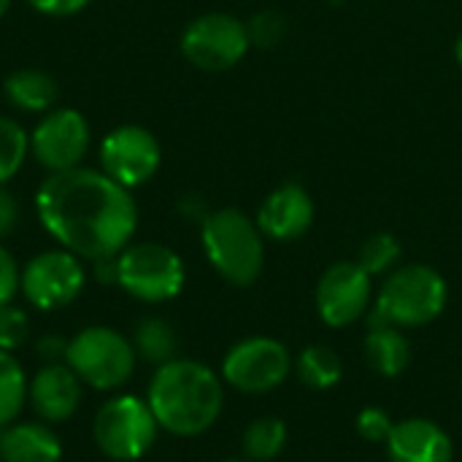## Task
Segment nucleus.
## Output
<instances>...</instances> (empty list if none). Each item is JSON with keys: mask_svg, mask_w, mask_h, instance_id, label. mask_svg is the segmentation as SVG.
<instances>
[{"mask_svg": "<svg viewBox=\"0 0 462 462\" xmlns=\"http://www.w3.org/2000/svg\"><path fill=\"white\" fill-rule=\"evenodd\" d=\"M35 214L62 249L92 263L116 257L138 227L133 189L84 165L49 173L35 189Z\"/></svg>", "mask_w": 462, "mask_h": 462, "instance_id": "obj_1", "label": "nucleus"}, {"mask_svg": "<svg viewBox=\"0 0 462 462\" xmlns=\"http://www.w3.org/2000/svg\"><path fill=\"white\" fill-rule=\"evenodd\" d=\"M146 403L162 430L189 439L219 420L225 395L211 368L192 360H171L157 368Z\"/></svg>", "mask_w": 462, "mask_h": 462, "instance_id": "obj_2", "label": "nucleus"}, {"mask_svg": "<svg viewBox=\"0 0 462 462\" xmlns=\"http://www.w3.org/2000/svg\"><path fill=\"white\" fill-rule=\"evenodd\" d=\"M263 238L257 222L241 208H217L200 222V241L208 263L236 287H249L260 279L265 265Z\"/></svg>", "mask_w": 462, "mask_h": 462, "instance_id": "obj_3", "label": "nucleus"}, {"mask_svg": "<svg viewBox=\"0 0 462 462\" xmlns=\"http://www.w3.org/2000/svg\"><path fill=\"white\" fill-rule=\"evenodd\" d=\"M447 282L430 265H403L387 276L368 317L371 328H422L439 319L447 309Z\"/></svg>", "mask_w": 462, "mask_h": 462, "instance_id": "obj_4", "label": "nucleus"}, {"mask_svg": "<svg viewBox=\"0 0 462 462\" xmlns=\"http://www.w3.org/2000/svg\"><path fill=\"white\" fill-rule=\"evenodd\" d=\"M133 344L114 328H84L65 346V365L92 390L122 387L135 368Z\"/></svg>", "mask_w": 462, "mask_h": 462, "instance_id": "obj_5", "label": "nucleus"}, {"mask_svg": "<svg viewBox=\"0 0 462 462\" xmlns=\"http://www.w3.org/2000/svg\"><path fill=\"white\" fill-rule=\"evenodd\" d=\"M187 282L181 257L162 244H127L116 254V284L135 300H173Z\"/></svg>", "mask_w": 462, "mask_h": 462, "instance_id": "obj_6", "label": "nucleus"}, {"mask_svg": "<svg viewBox=\"0 0 462 462\" xmlns=\"http://www.w3.org/2000/svg\"><path fill=\"white\" fill-rule=\"evenodd\" d=\"M181 57L206 73H222L236 68L252 49L246 22L225 11H208L195 16L179 41Z\"/></svg>", "mask_w": 462, "mask_h": 462, "instance_id": "obj_7", "label": "nucleus"}, {"mask_svg": "<svg viewBox=\"0 0 462 462\" xmlns=\"http://www.w3.org/2000/svg\"><path fill=\"white\" fill-rule=\"evenodd\" d=\"M157 420L146 401L135 395H119L103 403L92 422V436L97 449L116 462L141 460L154 439H157Z\"/></svg>", "mask_w": 462, "mask_h": 462, "instance_id": "obj_8", "label": "nucleus"}, {"mask_svg": "<svg viewBox=\"0 0 462 462\" xmlns=\"http://www.w3.org/2000/svg\"><path fill=\"white\" fill-rule=\"evenodd\" d=\"M87 284L81 257L68 249L41 252L19 273V290L24 300L38 311H57L70 306Z\"/></svg>", "mask_w": 462, "mask_h": 462, "instance_id": "obj_9", "label": "nucleus"}, {"mask_svg": "<svg viewBox=\"0 0 462 462\" xmlns=\"http://www.w3.org/2000/svg\"><path fill=\"white\" fill-rule=\"evenodd\" d=\"M89 149V122L76 108H60L41 114L30 133V157L49 173L79 168Z\"/></svg>", "mask_w": 462, "mask_h": 462, "instance_id": "obj_10", "label": "nucleus"}, {"mask_svg": "<svg viewBox=\"0 0 462 462\" xmlns=\"http://www.w3.org/2000/svg\"><path fill=\"white\" fill-rule=\"evenodd\" d=\"M100 171L125 189L143 187L162 162L160 141L143 125H119L100 141Z\"/></svg>", "mask_w": 462, "mask_h": 462, "instance_id": "obj_11", "label": "nucleus"}, {"mask_svg": "<svg viewBox=\"0 0 462 462\" xmlns=\"http://www.w3.org/2000/svg\"><path fill=\"white\" fill-rule=\"evenodd\" d=\"M292 368L290 352L284 344H279L276 338H246L241 344H236L225 363H222V376L230 387L249 393V395H260V393H271L276 390L287 374Z\"/></svg>", "mask_w": 462, "mask_h": 462, "instance_id": "obj_12", "label": "nucleus"}, {"mask_svg": "<svg viewBox=\"0 0 462 462\" xmlns=\"http://www.w3.org/2000/svg\"><path fill=\"white\" fill-rule=\"evenodd\" d=\"M371 273L360 268V263L344 260L330 265L319 284H317V311L325 325L330 328H346L357 322L374 298Z\"/></svg>", "mask_w": 462, "mask_h": 462, "instance_id": "obj_13", "label": "nucleus"}, {"mask_svg": "<svg viewBox=\"0 0 462 462\" xmlns=\"http://www.w3.org/2000/svg\"><path fill=\"white\" fill-rule=\"evenodd\" d=\"M314 217L317 206L309 189L298 181H284L260 203L254 222L271 241H295L311 230Z\"/></svg>", "mask_w": 462, "mask_h": 462, "instance_id": "obj_14", "label": "nucleus"}, {"mask_svg": "<svg viewBox=\"0 0 462 462\" xmlns=\"http://www.w3.org/2000/svg\"><path fill=\"white\" fill-rule=\"evenodd\" d=\"M35 414L46 422H65L81 403V379L62 363L43 365L27 384Z\"/></svg>", "mask_w": 462, "mask_h": 462, "instance_id": "obj_15", "label": "nucleus"}, {"mask_svg": "<svg viewBox=\"0 0 462 462\" xmlns=\"http://www.w3.org/2000/svg\"><path fill=\"white\" fill-rule=\"evenodd\" d=\"M390 462H452V439L430 420H403L387 439Z\"/></svg>", "mask_w": 462, "mask_h": 462, "instance_id": "obj_16", "label": "nucleus"}, {"mask_svg": "<svg viewBox=\"0 0 462 462\" xmlns=\"http://www.w3.org/2000/svg\"><path fill=\"white\" fill-rule=\"evenodd\" d=\"M62 444L57 433L41 422H19L0 428V462H60Z\"/></svg>", "mask_w": 462, "mask_h": 462, "instance_id": "obj_17", "label": "nucleus"}, {"mask_svg": "<svg viewBox=\"0 0 462 462\" xmlns=\"http://www.w3.org/2000/svg\"><path fill=\"white\" fill-rule=\"evenodd\" d=\"M5 100L24 111V114H46L57 106L60 100V84L49 70L41 68H19L8 73L3 84Z\"/></svg>", "mask_w": 462, "mask_h": 462, "instance_id": "obj_18", "label": "nucleus"}, {"mask_svg": "<svg viewBox=\"0 0 462 462\" xmlns=\"http://www.w3.org/2000/svg\"><path fill=\"white\" fill-rule=\"evenodd\" d=\"M365 357L376 374L393 379L406 371L411 360V344L395 325L371 328L365 336Z\"/></svg>", "mask_w": 462, "mask_h": 462, "instance_id": "obj_19", "label": "nucleus"}, {"mask_svg": "<svg viewBox=\"0 0 462 462\" xmlns=\"http://www.w3.org/2000/svg\"><path fill=\"white\" fill-rule=\"evenodd\" d=\"M133 349L141 360L154 363L157 368L176 360V349H179V338L173 333V328L165 319L157 317H146L138 322L135 333H133Z\"/></svg>", "mask_w": 462, "mask_h": 462, "instance_id": "obj_20", "label": "nucleus"}, {"mask_svg": "<svg viewBox=\"0 0 462 462\" xmlns=\"http://www.w3.org/2000/svg\"><path fill=\"white\" fill-rule=\"evenodd\" d=\"M341 357L328 346H309L298 357V376L311 390H330L341 382Z\"/></svg>", "mask_w": 462, "mask_h": 462, "instance_id": "obj_21", "label": "nucleus"}, {"mask_svg": "<svg viewBox=\"0 0 462 462\" xmlns=\"http://www.w3.org/2000/svg\"><path fill=\"white\" fill-rule=\"evenodd\" d=\"M287 441V428L276 417L254 420L244 433V452L252 462H268L279 457Z\"/></svg>", "mask_w": 462, "mask_h": 462, "instance_id": "obj_22", "label": "nucleus"}, {"mask_svg": "<svg viewBox=\"0 0 462 462\" xmlns=\"http://www.w3.org/2000/svg\"><path fill=\"white\" fill-rule=\"evenodd\" d=\"M27 398V379L11 352L0 349V428L11 425Z\"/></svg>", "mask_w": 462, "mask_h": 462, "instance_id": "obj_23", "label": "nucleus"}, {"mask_svg": "<svg viewBox=\"0 0 462 462\" xmlns=\"http://www.w3.org/2000/svg\"><path fill=\"white\" fill-rule=\"evenodd\" d=\"M27 157H30V133H24V127L16 119L0 116V187H5L19 173Z\"/></svg>", "mask_w": 462, "mask_h": 462, "instance_id": "obj_24", "label": "nucleus"}, {"mask_svg": "<svg viewBox=\"0 0 462 462\" xmlns=\"http://www.w3.org/2000/svg\"><path fill=\"white\" fill-rule=\"evenodd\" d=\"M401 260V241L393 233H374L365 238V244L360 246V268L371 276H382L387 271L395 268V263Z\"/></svg>", "mask_w": 462, "mask_h": 462, "instance_id": "obj_25", "label": "nucleus"}, {"mask_svg": "<svg viewBox=\"0 0 462 462\" xmlns=\"http://www.w3.org/2000/svg\"><path fill=\"white\" fill-rule=\"evenodd\" d=\"M246 30H249V41L252 46H260V49H273L284 41L287 35V16L273 11V8H265V11H257L249 22H246Z\"/></svg>", "mask_w": 462, "mask_h": 462, "instance_id": "obj_26", "label": "nucleus"}, {"mask_svg": "<svg viewBox=\"0 0 462 462\" xmlns=\"http://www.w3.org/2000/svg\"><path fill=\"white\" fill-rule=\"evenodd\" d=\"M30 338V319L22 309L5 303L0 306V349L14 352Z\"/></svg>", "mask_w": 462, "mask_h": 462, "instance_id": "obj_27", "label": "nucleus"}, {"mask_svg": "<svg viewBox=\"0 0 462 462\" xmlns=\"http://www.w3.org/2000/svg\"><path fill=\"white\" fill-rule=\"evenodd\" d=\"M393 428H395V422L390 420V414L384 409H376V406L363 409L357 417V433L371 444H382V441L387 444Z\"/></svg>", "mask_w": 462, "mask_h": 462, "instance_id": "obj_28", "label": "nucleus"}, {"mask_svg": "<svg viewBox=\"0 0 462 462\" xmlns=\"http://www.w3.org/2000/svg\"><path fill=\"white\" fill-rule=\"evenodd\" d=\"M19 265L14 260V254L0 244V306L11 303L16 290H19Z\"/></svg>", "mask_w": 462, "mask_h": 462, "instance_id": "obj_29", "label": "nucleus"}, {"mask_svg": "<svg viewBox=\"0 0 462 462\" xmlns=\"http://www.w3.org/2000/svg\"><path fill=\"white\" fill-rule=\"evenodd\" d=\"M24 3L43 16H73L84 11L92 0H24Z\"/></svg>", "mask_w": 462, "mask_h": 462, "instance_id": "obj_30", "label": "nucleus"}, {"mask_svg": "<svg viewBox=\"0 0 462 462\" xmlns=\"http://www.w3.org/2000/svg\"><path fill=\"white\" fill-rule=\"evenodd\" d=\"M19 225V200L11 189L0 187V241L11 236Z\"/></svg>", "mask_w": 462, "mask_h": 462, "instance_id": "obj_31", "label": "nucleus"}, {"mask_svg": "<svg viewBox=\"0 0 462 462\" xmlns=\"http://www.w3.org/2000/svg\"><path fill=\"white\" fill-rule=\"evenodd\" d=\"M65 346H68V341H62V338H57V336H43V338L38 341V355H41L46 363H57L60 357H65Z\"/></svg>", "mask_w": 462, "mask_h": 462, "instance_id": "obj_32", "label": "nucleus"}, {"mask_svg": "<svg viewBox=\"0 0 462 462\" xmlns=\"http://www.w3.org/2000/svg\"><path fill=\"white\" fill-rule=\"evenodd\" d=\"M455 62L460 65V70H462V35L455 41Z\"/></svg>", "mask_w": 462, "mask_h": 462, "instance_id": "obj_33", "label": "nucleus"}, {"mask_svg": "<svg viewBox=\"0 0 462 462\" xmlns=\"http://www.w3.org/2000/svg\"><path fill=\"white\" fill-rule=\"evenodd\" d=\"M11 3H14V0H0V19H3L5 14H8V8H11Z\"/></svg>", "mask_w": 462, "mask_h": 462, "instance_id": "obj_34", "label": "nucleus"}, {"mask_svg": "<svg viewBox=\"0 0 462 462\" xmlns=\"http://www.w3.org/2000/svg\"><path fill=\"white\" fill-rule=\"evenodd\" d=\"M227 462H244V460H227Z\"/></svg>", "mask_w": 462, "mask_h": 462, "instance_id": "obj_35", "label": "nucleus"}]
</instances>
